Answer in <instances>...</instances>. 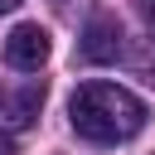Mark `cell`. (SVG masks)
Masks as SVG:
<instances>
[{
	"instance_id": "obj_1",
	"label": "cell",
	"mask_w": 155,
	"mask_h": 155,
	"mask_svg": "<svg viewBox=\"0 0 155 155\" xmlns=\"http://www.w3.org/2000/svg\"><path fill=\"white\" fill-rule=\"evenodd\" d=\"M68 121L82 140L92 145H116V140H131L140 126H145V102L116 82H82L68 102Z\"/></svg>"
},
{
	"instance_id": "obj_2",
	"label": "cell",
	"mask_w": 155,
	"mask_h": 155,
	"mask_svg": "<svg viewBox=\"0 0 155 155\" xmlns=\"http://www.w3.org/2000/svg\"><path fill=\"white\" fill-rule=\"evenodd\" d=\"M48 48H53V39H48L44 24H15L5 34V63L19 68V73H39L48 63Z\"/></svg>"
},
{
	"instance_id": "obj_3",
	"label": "cell",
	"mask_w": 155,
	"mask_h": 155,
	"mask_svg": "<svg viewBox=\"0 0 155 155\" xmlns=\"http://www.w3.org/2000/svg\"><path fill=\"white\" fill-rule=\"evenodd\" d=\"M82 58L87 63H116V53H121V24L111 19V15H92L87 19V29H82Z\"/></svg>"
},
{
	"instance_id": "obj_4",
	"label": "cell",
	"mask_w": 155,
	"mask_h": 155,
	"mask_svg": "<svg viewBox=\"0 0 155 155\" xmlns=\"http://www.w3.org/2000/svg\"><path fill=\"white\" fill-rule=\"evenodd\" d=\"M39 107H44V82H29L24 92L0 97V116H5L10 126H29V121L39 116Z\"/></svg>"
},
{
	"instance_id": "obj_5",
	"label": "cell",
	"mask_w": 155,
	"mask_h": 155,
	"mask_svg": "<svg viewBox=\"0 0 155 155\" xmlns=\"http://www.w3.org/2000/svg\"><path fill=\"white\" fill-rule=\"evenodd\" d=\"M0 155H15V136H5V131H0Z\"/></svg>"
},
{
	"instance_id": "obj_6",
	"label": "cell",
	"mask_w": 155,
	"mask_h": 155,
	"mask_svg": "<svg viewBox=\"0 0 155 155\" xmlns=\"http://www.w3.org/2000/svg\"><path fill=\"white\" fill-rule=\"evenodd\" d=\"M15 5H19V0H0V15H10V10H15Z\"/></svg>"
}]
</instances>
